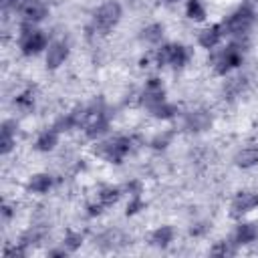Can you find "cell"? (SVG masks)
<instances>
[{"instance_id": "26", "label": "cell", "mask_w": 258, "mask_h": 258, "mask_svg": "<svg viewBox=\"0 0 258 258\" xmlns=\"http://www.w3.org/2000/svg\"><path fill=\"white\" fill-rule=\"evenodd\" d=\"M169 141H171V133H159V135H155V137L151 139V147L163 149V147L169 145Z\"/></svg>"}, {"instance_id": "5", "label": "cell", "mask_w": 258, "mask_h": 258, "mask_svg": "<svg viewBox=\"0 0 258 258\" xmlns=\"http://www.w3.org/2000/svg\"><path fill=\"white\" fill-rule=\"evenodd\" d=\"M129 151H131V139H129V137H123V135L99 143V149H97V153H99L103 159L111 161V163H121L123 157H125Z\"/></svg>"}, {"instance_id": "31", "label": "cell", "mask_w": 258, "mask_h": 258, "mask_svg": "<svg viewBox=\"0 0 258 258\" xmlns=\"http://www.w3.org/2000/svg\"><path fill=\"white\" fill-rule=\"evenodd\" d=\"M175 2H179V0H165V4H175Z\"/></svg>"}, {"instance_id": "12", "label": "cell", "mask_w": 258, "mask_h": 258, "mask_svg": "<svg viewBox=\"0 0 258 258\" xmlns=\"http://www.w3.org/2000/svg\"><path fill=\"white\" fill-rule=\"evenodd\" d=\"M222 36H224L222 26H220V24H212V26H206V28L198 34V44H200L202 48L212 50V48H216V46L220 44Z\"/></svg>"}, {"instance_id": "20", "label": "cell", "mask_w": 258, "mask_h": 258, "mask_svg": "<svg viewBox=\"0 0 258 258\" xmlns=\"http://www.w3.org/2000/svg\"><path fill=\"white\" fill-rule=\"evenodd\" d=\"M185 14L189 20H206V6L202 4V0H187V6H185Z\"/></svg>"}, {"instance_id": "2", "label": "cell", "mask_w": 258, "mask_h": 258, "mask_svg": "<svg viewBox=\"0 0 258 258\" xmlns=\"http://www.w3.org/2000/svg\"><path fill=\"white\" fill-rule=\"evenodd\" d=\"M18 44H20L22 54H26V56H34V54L46 50L50 42H48V38H46V34H44L42 30L34 28V24H30V22H22Z\"/></svg>"}, {"instance_id": "11", "label": "cell", "mask_w": 258, "mask_h": 258, "mask_svg": "<svg viewBox=\"0 0 258 258\" xmlns=\"http://www.w3.org/2000/svg\"><path fill=\"white\" fill-rule=\"evenodd\" d=\"M183 125L191 133H202V131H206V129L212 127V115L208 111H204V109L189 111L185 115V119H183Z\"/></svg>"}, {"instance_id": "24", "label": "cell", "mask_w": 258, "mask_h": 258, "mask_svg": "<svg viewBox=\"0 0 258 258\" xmlns=\"http://www.w3.org/2000/svg\"><path fill=\"white\" fill-rule=\"evenodd\" d=\"M81 244H83V234H79V232H69L67 236H64V248L69 250V252H75V250H79L81 248Z\"/></svg>"}, {"instance_id": "16", "label": "cell", "mask_w": 258, "mask_h": 258, "mask_svg": "<svg viewBox=\"0 0 258 258\" xmlns=\"http://www.w3.org/2000/svg\"><path fill=\"white\" fill-rule=\"evenodd\" d=\"M234 163L242 169H248V167H254L258 165V147H244L240 149L236 155H234Z\"/></svg>"}, {"instance_id": "10", "label": "cell", "mask_w": 258, "mask_h": 258, "mask_svg": "<svg viewBox=\"0 0 258 258\" xmlns=\"http://www.w3.org/2000/svg\"><path fill=\"white\" fill-rule=\"evenodd\" d=\"M258 208V194L256 191H238L232 200V216L240 218Z\"/></svg>"}, {"instance_id": "18", "label": "cell", "mask_w": 258, "mask_h": 258, "mask_svg": "<svg viewBox=\"0 0 258 258\" xmlns=\"http://www.w3.org/2000/svg\"><path fill=\"white\" fill-rule=\"evenodd\" d=\"M173 236H175V232L171 226H159L151 234V244L157 248H167L173 242Z\"/></svg>"}, {"instance_id": "6", "label": "cell", "mask_w": 258, "mask_h": 258, "mask_svg": "<svg viewBox=\"0 0 258 258\" xmlns=\"http://www.w3.org/2000/svg\"><path fill=\"white\" fill-rule=\"evenodd\" d=\"M189 60V50L187 46L183 44H163L159 50H157V64L163 67V64H171V67H183L185 62Z\"/></svg>"}, {"instance_id": "15", "label": "cell", "mask_w": 258, "mask_h": 258, "mask_svg": "<svg viewBox=\"0 0 258 258\" xmlns=\"http://www.w3.org/2000/svg\"><path fill=\"white\" fill-rule=\"evenodd\" d=\"M58 135H60V133H58L54 127L40 131L38 137H36V141H34V149H36V151H42V153L52 151V149L58 145Z\"/></svg>"}, {"instance_id": "22", "label": "cell", "mask_w": 258, "mask_h": 258, "mask_svg": "<svg viewBox=\"0 0 258 258\" xmlns=\"http://www.w3.org/2000/svg\"><path fill=\"white\" fill-rule=\"evenodd\" d=\"M79 125V117L77 115H73V113H67V115H60L56 121H54V129L58 131V133H62V131H71L73 127H77Z\"/></svg>"}, {"instance_id": "14", "label": "cell", "mask_w": 258, "mask_h": 258, "mask_svg": "<svg viewBox=\"0 0 258 258\" xmlns=\"http://www.w3.org/2000/svg\"><path fill=\"white\" fill-rule=\"evenodd\" d=\"M258 238V226L254 222H240L236 232H234V242L238 246H246L252 244Z\"/></svg>"}, {"instance_id": "8", "label": "cell", "mask_w": 258, "mask_h": 258, "mask_svg": "<svg viewBox=\"0 0 258 258\" xmlns=\"http://www.w3.org/2000/svg\"><path fill=\"white\" fill-rule=\"evenodd\" d=\"M16 12L22 16L24 22L36 24V22H40V20H44L48 16V6L42 0H26Z\"/></svg>"}, {"instance_id": "1", "label": "cell", "mask_w": 258, "mask_h": 258, "mask_svg": "<svg viewBox=\"0 0 258 258\" xmlns=\"http://www.w3.org/2000/svg\"><path fill=\"white\" fill-rule=\"evenodd\" d=\"M254 24V10L250 6H240L238 10H234L224 22H220L224 34L228 36H236V38H242L248 34V30L252 28Z\"/></svg>"}, {"instance_id": "21", "label": "cell", "mask_w": 258, "mask_h": 258, "mask_svg": "<svg viewBox=\"0 0 258 258\" xmlns=\"http://www.w3.org/2000/svg\"><path fill=\"white\" fill-rule=\"evenodd\" d=\"M153 117H157V119H171V117H175V113H177V107L173 105V103H167V101H163V103H159L155 109H151L149 111Z\"/></svg>"}, {"instance_id": "29", "label": "cell", "mask_w": 258, "mask_h": 258, "mask_svg": "<svg viewBox=\"0 0 258 258\" xmlns=\"http://www.w3.org/2000/svg\"><path fill=\"white\" fill-rule=\"evenodd\" d=\"M127 191H129L131 196H139V194H141V183H139V181L127 183Z\"/></svg>"}, {"instance_id": "17", "label": "cell", "mask_w": 258, "mask_h": 258, "mask_svg": "<svg viewBox=\"0 0 258 258\" xmlns=\"http://www.w3.org/2000/svg\"><path fill=\"white\" fill-rule=\"evenodd\" d=\"M26 187L32 194H46L52 187V175H48V173H34V175H30Z\"/></svg>"}, {"instance_id": "4", "label": "cell", "mask_w": 258, "mask_h": 258, "mask_svg": "<svg viewBox=\"0 0 258 258\" xmlns=\"http://www.w3.org/2000/svg\"><path fill=\"white\" fill-rule=\"evenodd\" d=\"M121 14H123L121 4L117 0H109V2L101 4L95 10V14H93V26L99 32H109V30H113L119 24Z\"/></svg>"}, {"instance_id": "27", "label": "cell", "mask_w": 258, "mask_h": 258, "mask_svg": "<svg viewBox=\"0 0 258 258\" xmlns=\"http://www.w3.org/2000/svg\"><path fill=\"white\" fill-rule=\"evenodd\" d=\"M145 208V204H143V200L139 198V196H131V200H129V204H127V214L131 216V214H137L139 210H143Z\"/></svg>"}, {"instance_id": "13", "label": "cell", "mask_w": 258, "mask_h": 258, "mask_svg": "<svg viewBox=\"0 0 258 258\" xmlns=\"http://www.w3.org/2000/svg\"><path fill=\"white\" fill-rule=\"evenodd\" d=\"M16 145V123L6 119L2 123V131H0V153L8 155Z\"/></svg>"}, {"instance_id": "3", "label": "cell", "mask_w": 258, "mask_h": 258, "mask_svg": "<svg viewBox=\"0 0 258 258\" xmlns=\"http://www.w3.org/2000/svg\"><path fill=\"white\" fill-rule=\"evenodd\" d=\"M242 40H238V42H230L228 46H224L222 50H218L216 54H214V69H216V73L218 75H228L230 71H234V69H238L240 64H242V58H244V54H242Z\"/></svg>"}, {"instance_id": "30", "label": "cell", "mask_w": 258, "mask_h": 258, "mask_svg": "<svg viewBox=\"0 0 258 258\" xmlns=\"http://www.w3.org/2000/svg\"><path fill=\"white\" fill-rule=\"evenodd\" d=\"M103 210H105V206H103L101 202H99V204H91V206H89V216H99Z\"/></svg>"}, {"instance_id": "28", "label": "cell", "mask_w": 258, "mask_h": 258, "mask_svg": "<svg viewBox=\"0 0 258 258\" xmlns=\"http://www.w3.org/2000/svg\"><path fill=\"white\" fill-rule=\"evenodd\" d=\"M32 103H34V99L30 97V93H24V95H20V97L16 99V105H18V107H24V109L32 107Z\"/></svg>"}, {"instance_id": "9", "label": "cell", "mask_w": 258, "mask_h": 258, "mask_svg": "<svg viewBox=\"0 0 258 258\" xmlns=\"http://www.w3.org/2000/svg\"><path fill=\"white\" fill-rule=\"evenodd\" d=\"M69 56V44L64 40H52L46 48V56H44V62H46V69L50 71H56L60 64H64Z\"/></svg>"}, {"instance_id": "7", "label": "cell", "mask_w": 258, "mask_h": 258, "mask_svg": "<svg viewBox=\"0 0 258 258\" xmlns=\"http://www.w3.org/2000/svg\"><path fill=\"white\" fill-rule=\"evenodd\" d=\"M163 101H165V91H163L161 81L159 79H149L145 89H143V93H141V105L151 111Z\"/></svg>"}, {"instance_id": "25", "label": "cell", "mask_w": 258, "mask_h": 258, "mask_svg": "<svg viewBox=\"0 0 258 258\" xmlns=\"http://www.w3.org/2000/svg\"><path fill=\"white\" fill-rule=\"evenodd\" d=\"M236 242H220L212 252L214 254H218V256H228V254H234L236 252Z\"/></svg>"}, {"instance_id": "23", "label": "cell", "mask_w": 258, "mask_h": 258, "mask_svg": "<svg viewBox=\"0 0 258 258\" xmlns=\"http://www.w3.org/2000/svg\"><path fill=\"white\" fill-rule=\"evenodd\" d=\"M121 198V189L119 187H113V185H107L99 191V202L107 208V206H113L117 200Z\"/></svg>"}, {"instance_id": "19", "label": "cell", "mask_w": 258, "mask_h": 258, "mask_svg": "<svg viewBox=\"0 0 258 258\" xmlns=\"http://www.w3.org/2000/svg\"><path fill=\"white\" fill-rule=\"evenodd\" d=\"M161 38H163V24H159V22L147 24L141 30V40L147 42V44H159Z\"/></svg>"}]
</instances>
